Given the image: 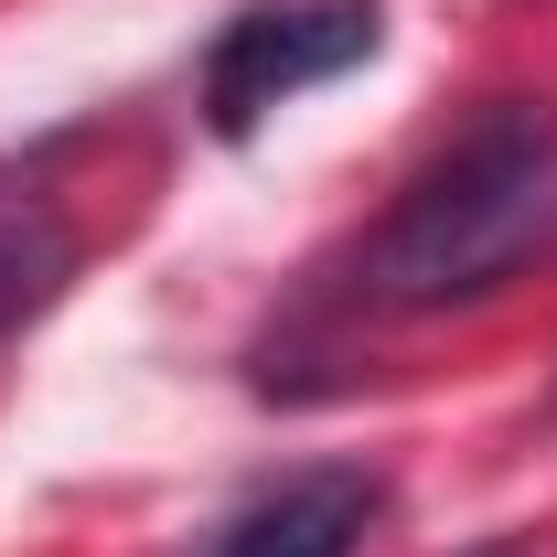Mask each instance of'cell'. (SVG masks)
Segmentation results:
<instances>
[{
    "label": "cell",
    "mask_w": 557,
    "mask_h": 557,
    "mask_svg": "<svg viewBox=\"0 0 557 557\" xmlns=\"http://www.w3.org/2000/svg\"><path fill=\"white\" fill-rule=\"evenodd\" d=\"M461 557H515V547H461Z\"/></svg>",
    "instance_id": "5b68a950"
},
{
    "label": "cell",
    "mask_w": 557,
    "mask_h": 557,
    "mask_svg": "<svg viewBox=\"0 0 557 557\" xmlns=\"http://www.w3.org/2000/svg\"><path fill=\"white\" fill-rule=\"evenodd\" d=\"M65 150L75 139H44V150L0 161V344L22 322H44L86 269V214L65 194Z\"/></svg>",
    "instance_id": "277c9868"
},
{
    "label": "cell",
    "mask_w": 557,
    "mask_h": 557,
    "mask_svg": "<svg viewBox=\"0 0 557 557\" xmlns=\"http://www.w3.org/2000/svg\"><path fill=\"white\" fill-rule=\"evenodd\" d=\"M557 225V108L493 97L440 139L354 247V289L375 311H461L536 258Z\"/></svg>",
    "instance_id": "6da1fadb"
},
{
    "label": "cell",
    "mask_w": 557,
    "mask_h": 557,
    "mask_svg": "<svg viewBox=\"0 0 557 557\" xmlns=\"http://www.w3.org/2000/svg\"><path fill=\"white\" fill-rule=\"evenodd\" d=\"M547 418H557V397H547Z\"/></svg>",
    "instance_id": "8992f818"
},
{
    "label": "cell",
    "mask_w": 557,
    "mask_h": 557,
    "mask_svg": "<svg viewBox=\"0 0 557 557\" xmlns=\"http://www.w3.org/2000/svg\"><path fill=\"white\" fill-rule=\"evenodd\" d=\"M375 44H386V11L375 0H247V11H225L205 65H194L205 129L214 139H258L289 97L375 65Z\"/></svg>",
    "instance_id": "7a4b0ae2"
},
{
    "label": "cell",
    "mask_w": 557,
    "mask_h": 557,
    "mask_svg": "<svg viewBox=\"0 0 557 557\" xmlns=\"http://www.w3.org/2000/svg\"><path fill=\"white\" fill-rule=\"evenodd\" d=\"M375 515H386L375 461H300V472L258 483L247 504H225L183 557H364Z\"/></svg>",
    "instance_id": "3957f363"
}]
</instances>
